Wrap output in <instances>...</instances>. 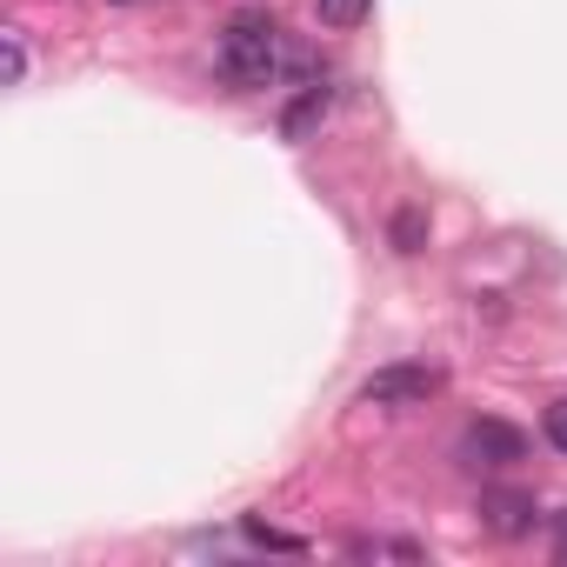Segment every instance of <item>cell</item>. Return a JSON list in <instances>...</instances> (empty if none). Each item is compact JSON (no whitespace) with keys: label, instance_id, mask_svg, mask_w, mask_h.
I'll return each mask as SVG.
<instances>
[{"label":"cell","instance_id":"cell-1","mask_svg":"<svg viewBox=\"0 0 567 567\" xmlns=\"http://www.w3.org/2000/svg\"><path fill=\"white\" fill-rule=\"evenodd\" d=\"M220 74H227V87H240V94H254V87H267L274 74H280V21L274 14H260V8H247V14H234L227 28H220Z\"/></svg>","mask_w":567,"mask_h":567},{"label":"cell","instance_id":"cell-2","mask_svg":"<svg viewBox=\"0 0 567 567\" xmlns=\"http://www.w3.org/2000/svg\"><path fill=\"white\" fill-rule=\"evenodd\" d=\"M427 394H441V374L421 368V361H394V368H374L361 381V401L368 408H421Z\"/></svg>","mask_w":567,"mask_h":567},{"label":"cell","instance_id":"cell-3","mask_svg":"<svg viewBox=\"0 0 567 567\" xmlns=\"http://www.w3.org/2000/svg\"><path fill=\"white\" fill-rule=\"evenodd\" d=\"M507 461H527V434L507 427V421H474L461 434V467H507Z\"/></svg>","mask_w":567,"mask_h":567},{"label":"cell","instance_id":"cell-4","mask_svg":"<svg viewBox=\"0 0 567 567\" xmlns=\"http://www.w3.org/2000/svg\"><path fill=\"white\" fill-rule=\"evenodd\" d=\"M481 520H487L501 540H520V534H534L540 507H534L527 487H481Z\"/></svg>","mask_w":567,"mask_h":567},{"label":"cell","instance_id":"cell-5","mask_svg":"<svg viewBox=\"0 0 567 567\" xmlns=\"http://www.w3.org/2000/svg\"><path fill=\"white\" fill-rule=\"evenodd\" d=\"M321 114H328V87H308L288 114H280V134H288V141H308V134L321 127Z\"/></svg>","mask_w":567,"mask_h":567},{"label":"cell","instance_id":"cell-6","mask_svg":"<svg viewBox=\"0 0 567 567\" xmlns=\"http://www.w3.org/2000/svg\"><path fill=\"white\" fill-rule=\"evenodd\" d=\"M315 8H321V28H361L374 0H315Z\"/></svg>","mask_w":567,"mask_h":567},{"label":"cell","instance_id":"cell-7","mask_svg":"<svg viewBox=\"0 0 567 567\" xmlns=\"http://www.w3.org/2000/svg\"><path fill=\"white\" fill-rule=\"evenodd\" d=\"M421 240H427V214H421V207H401V214H394V247H401V254H421Z\"/></svg>","mask_w":567,"mask_h":567},{"label":"cell","instance_id":"cell-8","mask_svg":"<svg viewBox=\"0 0 567 567\" xmlns=\"http://www.w3.org/2000/svg\"><path fill=\"white\" fill-rule=\"evenodd\" d=\"M547 441L567 454V401H554V408H547Z\"/></svg>","mask_w":567,"mask_h":567},{"label":"cell","instance_id":"cell-9","mask_svg":"<svg viewBox=\"0 0 567 567\" xmlns=\"http://www.w3.org/2000/svg\"><path fill=\"white\" fill-rule=\"evenodd\" d=\"M8 68H14V81H28V48H21V34H8Z\"/></svg>","mask_w":567,"mask_h":567},{"label":"cell","instance_id":"cell-10","mask_svg":"<svg viewBox=\"0 0 567 567\" xmlns=\"http://www.w3.org/2000/svg\"><path fill=\"white\" fill-rule=\"evenodd\" d=\"M560 560H567V534H560Z\"/></svg>","mask_w":567,"mask_h":567}]
</instances>
